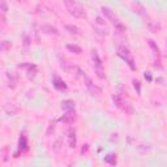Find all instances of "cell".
Returning a JSON list of instances; mask_svg holds the SVG:
<instances>
[{"mask_svg": "<svg viewBox=\"0 0 167 167\" xmlns=\"http://www.w3.org/2000/svg\"><path fill=\"white\" fill-rule=\"evenodd\" d=\"M64 5H65L67 10L72 15L73 17H77V19H86V10L80 3L74 1V0H65L64 1Z\"/></svg>", "mask_w": 167, "mask_h": 167, "instance_id": "1", "label": "cell"}, {"mask_svg": "<svg viewBox=\"0 0 167 167\" xmlns=\"http://www.w3.org/2000/svg\"><path fill=\"white\" fill-rule=\"evenodd\" d=\"M118 55L120 56L122 59H124L125 62L128 63V65L131 67V69H136V67H134V62H133V58L132 55H131L129 50L125 46H119L118 47Z\"/></svg>", "mask_w": 167, "mask_h": 167, "instance_id": "2", "label": "cell"}, {"mask_svg": "<svg viewBox=\"0 0 167 167\" xmlns=\"http://www.w3.org/2000/svg\"><path fill=\"white\" fill-rule=\"evenodd\" d=\"M82 79L85 80V85H86V88L89 89V91H90V94L91 95H95V97H99L102 93V90H101V88H98L97 85H94L93 82H91V80L89 79V77L85 74V76L82 77Z\"/></svg>", "mask_w": 167, "mask_h": 167, "instance_id": "3", "label": "cell"}, {"mask_svg": "<svg viewBox=\"0 0 167 167\" xmlns=\"http://www.w3.org/2000/svg\"><path fill=\"white\" fill-rule=\"evenodd\" d=\"M67 138H68V146L69 148H76L77 137H76V132H74V129H69L68 132H67Z\"/></svg>", "mask_w": 167, "mask_h": 167, "instance_id": "4", "label": "cell"}, {"mask_svg": "<svg viewBox=\"0 0 167 167\" xmlns=\"http://www.w3.org/2000/svg\"><path fill=\"white\" fill-rule=\"evenodd\" d=\"M20 67L26 68V73L29 79H34L35 77V74H37V65H34V64H22Z\"/></svg>", "mask_w": 167, "mask_h": 167, "instance_id": "5", "label": "cell"}, {"mask_svg": "<svg viewBox=\"0 0 167 167\" xmlns=\"http://www.w3.org/2000/svg\"><path fill=\"white\" fill-rule=\"evenodd\" d=\"M52 84H54V86L58 89V90H67V84L64 82L59 76H56V74L54 76V79H52Z\"/></svg>", "mask_w": 167, "mask_h": 167, "instance_id": "6", "label": "cell"}, {"mask_svg": "<svg viewBox=\"0 0 167 167\" xmlns=\"http://www.w3.org/2000/svg\"><path fill=\"white\" fill-rule=\"evenodd\" d=\"M41 31H43V33H46V34H54V35H59V30L56 29V27L51 26V25H47V24L42 25V26H41Z\"/></svg>", "mask_w": 167, "mask_h": 167, "instance_id": "7", "label": "cell"}, {"mask_svg": "<svg viewBox=\"0 0 167 167\" xmlns=\"http://www.w3.org/2000/svg\"><path fill=\"white\" fill-rule=\"evenodd\" d=\"M102 13H103L105 15V17H107V19L111 21V22H114V21H115L116 19H118V17H116L115 15H114V12L110 8H107V7H102Z\"/></svg>", "mask_w": 167, "mask_h": 167, "instance_id": "8", "label": "cell"}, {"mask_svg": "<svg viewBox=\"0 0 167 167\" xmlns=\"http://www.w3.org/2000/svg\"><path fill=\"white\" fill-rule=\"evenodd\" d=\"M60 120H62V122H64V123L72 124V123L74 122V120H76V116H74V114H72V111H69V112H67L65 115H64Z\"/></svg>", "mask_w": 167, "mask_h": 167, "instance_id": "9", "label": "cell"}, {"mask_svg": "<svg viewBox=\"0 0 167 167\" xmlns=\"http://www.w3.org/2000/svg\"><path fill=\"white\" fill-rule=\"evenodd\" d=\"M112 101H114V103H115L116 107H119V108H122L123 105L125 103V101L123 99V97H122V95H119V94L112 95Z\"/></svg>", "mask_w": 167, "mask_h": 167, "instance_id": "10", "label": "cell"}, {"mask_svg": "<svg viewBox=\"0 0 167 167\" xmlns=\"http://www.w3.org/2000/svg\"><path fill=\"white\" fill-rule=\"evenodd\" d=\"M63 108L67 112H69V111H73L74 110V102L73 101H71V99H67V101H63Z\"/></svg>", "mask_w": 167, "mask_h": 167, "instance_id": "11", "label": "cell"}, {"mask_svg": "<svg viewBox=\"0 0 167 167\" xmlns=\"http://www.w3.org/2000/svg\"><path fill=\"white\" fill-rule=\"evenodd\" d=\"M132 7H133L134 12H137L138 15H141V16H145V17H146V12H145V8L140 4V3H133Z\"/></svg>", "mask_w": 167, "mask_h": 167, "instance_id": "12", "label": "cell"}, {"mask_svg": "<svg viewBox=\"0 0 167 167\" xmlns=\"http://www.w3.org/2000/svg\"><path fill=\"white\" fill-rule=\"evenodd\" d=\"M20 150L21 151L27 150V138L25 134H21V137H20Z\"/></svg>", "mask_w": 167, "mask_h": 167, "instance_id": "13", "label": "cell"}, {"mask_svg": "<svg viewBox=\"0 0 167 167\" xmlns=\"http://www.w3.org/2000/svg\"><path fill=\"white\" fill-rule=\"evenodd\" d=\"M67 50L71 51V52H73V54H76V55H80L81 52H82L81 47L77 46V45H67Z\"/></svg>", "mask_w": 167, "mask_h": 167, "instance_id": "14", "label": "cell"}, {"mask_svg": "<svg viewBox=\"0 0 167 167\" xmlns=\"http://www.w3.org/2000/svg\"><path fill=\"white\" fill-rule=\"evenodd\" d=\"M5 111L10 114V115H15V114L19 112V107H16L13 103H8V105H5Z\"/></svg>", "mask_w": 167, "mask_h": 167, "instance_id": "15", "label": "cell"}, {"mask_svg": "<svg viewBox=\"0 0 167 167\" xmlns=\"http://www.w3.org/2000/svg\"><path fill=\"white\" fill-rule=\"evenodd\" d=\"M149 27L153 33H158L161 30V24L159 22H155V21H149Z\"/></svg>", "mask_w": 167, "mask_h": 167, "instance_id": "16", "label": "cell"}, {"mask_svg": "<svg viewBox=\"0 0 167 167\" xmlns=\"http://www.w3.org/2000/svg\"><path fill=\"white\" fill-rule=\"evenodd\" d=\"M12 47V43L8 41H3V42H0V51L1 52H5V51H8V50Z\"/></svg>", "mask_w": 167, "mask_h": 167, "instance_id": "17", "label": "cell"}, {"mask_svg": "<svg viewBox=\"0 0 167 167\" xmlns=\"http://www.w3.org/2000/svg\"><path fill=\"white\" fill-rule=\"evenodd\" d=\"M105 162L110 163L111 166H115L116 165V155L115 154H108L105 157Z\"/></svg>", "mask_w": 167, "mask_h": 167, "instance_id": "18", "label": "cell"}, {"mask_svg": "<svg viewBox=\"0 0 167 167\" xmlns=\"http://www.w3.org/2000/svg\"><path fill=\"white\" fill-rule=\"evenodd\" d=\"M148 43H149V46H150V47H151V50H153V51H154V54H157V56H159V55H161V50H159V47H158V46L154 43V41L149 39V41H148Z\"/></svg>", "mask_w": 167, "mask_h": 167, "instance_id": "19", "label": "cell"}, {"mask_svg": "<svg viewBox=\"0 0 167 167\" xmlns=\"http://www.w3.org/2000/svg\"><path fill=\"white\" fill-rule=\"evenodd\" d=\"M65 30H68L71 34H74V35H79V34H80V30H79V27H76V26H72V25H67V26H65Z\"/></svg>", "mask_w": 167, "mask_h": 167, "instance_id": "20", "label": "cell"}, {"mask_svg": "<svg viewBox=\"0 0 167 167\" xmlns=\"http://www.w3.org/2000/svg\"><path fill=\"white\" fill-rule=\"evenodd\" d=\"M0 8H1L3 12H8V4H7L5 1H3V0H0Z\"/></svg>", "mask_w": 167, "mask_h": 167, "instance_id": "21", "label": "cell"}, {"mask_svg": "<svg viewBox=\"0 0 167 167\" xmlns=\"http://www.w3.org/2000/svg\"><path fill=\"white\" fill-rule=\"evenodd\" d=\"M97 24L101 25V26H105V21L101 19V17H97Z\"/></svg>", "mask_w": 167, "mask_h": 167, "instance_id": "22", "label": "cell"}, {"mask_svg": "<svg viewBox=\"0 0 167 167\" xmlns=\"http://www.w3.org/2000/svg\"><path fill=\"white\" fill-rule=\"evenodd\" d=\"M133 84H134V88H137V91H138V93H140V82L134 80V81H133Z\"/></svg>", "mask_w": 167, "mask_h": 167, "instance_id": "23", "label": "cell"}, {"mask_svg": "<svg viewBox=\"0 0 167 167\" xmlns=\"http://www.w3.org/2000/svg\"><path fill=\"white\" fill-rule=\"evenodd\" d=\"M55 125V124L54 123H51V124H50V128H48V131H47V134H50V133H51V131H54V127Z\"/></svg>", "mask_w": 167, "mask_h": 167, "instance_id": "24", "label": "cell"}]
</instances>
